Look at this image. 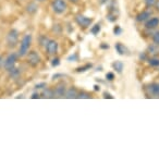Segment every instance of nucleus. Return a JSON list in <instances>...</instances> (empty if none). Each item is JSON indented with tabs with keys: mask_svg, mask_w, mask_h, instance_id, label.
<instances>
[{
	"mask_svg": "<svg viewBox=\"0 0 159 160\" xmlns=\"http://www.w3.org/2000/svg\"><path fill=\"white\" fill-rule=\"evenodd\" d=\"M42 97L45 98H55V94H53V88H44L42 92Z\"/></svg>",
	"mask_w": 159,
	"mask_h": 160,
	"instance_id": "nucleus-18",
	"label": "nucleus"
},
{
	"mask_svg": "<svg viewBox=\"0 0 159 160\" xmlns=\"http://www.w3.org/2000/svg\"><path fill=\"white\" fill-rule=\"evenodd\" d=\"M91 94L86 93V92H79V96H77V98L79 99H88L91 98Z\"/></svg>",
	"mask_w": 159,
	"mask_h": 160,
	"instance_id": "nucleus-20",
	"label": "nucleus"
},
{
	"mask_svg": "<svg viewBox=\"0 0 159 160\" xmlns=\"http://www.w3.org/2000/svg\"><path fill=\"white\" fill-rule=\"evenodd\" d=\"M67 1L71 2V3H73V4H77V3H79V2H80V0H67Z\"/></svg>",
	"mask_w": 159,
	"mask_h": 160,
	"instance_id": "nucleus-32",
	"label": "nucleus"
},
{
	"mask_svg": "<svg viewBox=\"0 0 159 160\" xmlns=\"http://www.w3.org/2000/svg\"><path fill=\"white\" fill-rule=\"evenodd\" d=\"M100 32V25L99 24H96V25H94L93 28H92L91 30V33L93 34V35H96V34H98Z\"/></svg>",
	"mask_w": 159,
	"mask_h": 160,
	"instance_id": "nucleus-22",
	"label": "nucleus"
},
{
	"mask_svg": "<svg viewBox=\"0 0 159 160\" xmlns=\"http://www.w3.org/2000/svg\"><path fill=\"white\" fill-rule=\"evenodd\" d=\"M104 98H111V99H112L113 96H110V94H109V93H105L104 94Z\"/></svg>",
	"mask_w": 159,
	"mask_h": 160,
	"instance_id": "nucleus-31",
	"label": "nucleus"
},
{
	"mask_svg": "<svg viewBox=\"0 0 159 160\" xmlns=\"http://www.w3.org/2000/svg\"><path fill=\"white\" fill-rule=\"evenodd\" d=\"M112 68L117 73L121 74L123 72V69H124V63L120 60H117V61L112 62Z\"/></svg>",
	"mask_w": 159,
	"mask_h": 160,
	"instance_id": "nucleus-13",
	"label": "nucleus"
},
{
	"mask_svg": "<svg viewBox=\"0 0 159 160\" xmlns=\"http://www.w3.org/2000/svg\"><path fill=\"white\" fill-rule=\"evenodd\" d=\"M149 17H152V11L151 10H144L141 13H138L136 15V21L142 23V22H146L149 19Z\"/></svg>",
	"mask_w": 159,
	"mask_h": 160,
	"instance_id": "nucleus-11",
	"label": "nucleus"
},
{
	"mask_svg": "<svg viewBox=\"0 0 159 160\" xmlns=\"http://www.w3.org/2000/svg\"><path fill=\"white\" fill-rule=\"evenodd\" d=\"M26 62L30 67L37 68L42 62V58H40L39 53L36 50H30L26 55Z\"/></svg>",
	"mask_w": 159,
	"mask_h": 160,
	"instance_id": "nucleus-3",
	"label": "nucleus"
},
{
	"mask_svg": "<svg viewBox=\"0 0 159 160\" xmlns=\"http://www.w3.org/2000/svg\"><path fill=\"white\" fill-rule=\"evenodd\" d=\"M9 74H10V76L12 78H19V76H20V70L15 67V68H13L11 71H9Z\"/></svg>",
	"mask_w": 159,
	"mask_h": 160,
	"instance_id": "nucleus-19",
	"label": "nucleus"
},
{
	"mask_svg": "<svg viewBox=\"0 0 159 160\" xmlns=\"http://www.w3.org/2000/svg\"><path fill=\"white\" fill-rule=\"evenodd\" d=\"M37 9H38V7H37V3L35 1L30 2V3L26 6V11H27V13H30V14H34V13H36Z\"/></svg>",
	"mask_w": 159,
	"mask_h": 160,
	"instance_id": "nucleus-14",
	"label": "nucleus"
},
{
	"mask_svg": "<svg viewBox=\"0 0 159 160\" xmlns=\"http://www.w3.org/2000/svg\"><path fill=\"white\" fill-rule=\"evenodd\" d=\"M123 32V30L120 28V26H115V28H113V33H115V35H121Z\"/></svg>",
	"mask_w": 159,
	"mask_h": 160,
	"instance_id": "nucleus-26",
	"label": "nucleus"
},
{
	"mask_svg": "<svg viewBox=\"0 0 159 160\" xmlns=\"http://www.w3.org/2000/svg\"><path fill=\"white\" fill-rule=\"evenodd\" d=\"M116 50L118 51V53L119 55H127V47L124 46L123 44H121V42H117V45H116Z\"/></svg>",
	"mask_w": 159,
	"mask_h": 160,
	"instance_id": "nucleus-16",
	"label": "nucleus"
},
{
	"mask_svg": "<svg viewBox=\"0 0 159 160\" xmlns=\"http://www.w3.org/2000/svg\"><path fill=\"white\" fill-rule=\"evenodd\" d=\"M67 85L66 83H59L58 85H56L55 88H53V94H55V98H62L66 95L67 92Z\"/></svg>",
	"mask_w": 159,
	"mask_h": 160,
	"instance_id": "nucleus-8",
	"label": "nucleus"
},
{
	"mask_svg": "<svg viewBox=\"0 0 159 160\" xmlns=\"http://www.w3.org/2000/svg\"><path fill=\"white\" fill-rule=\"evenodd\" d=\"M17 59H19V55L17 52H11L7 56V58H4V65L3 69L6 70L7 72L11 71L13 68H15V64L17 62Z\"/></svg>",
	"mask_w": 159,
	"mask_h": 160,
	"instance_id": "nucleus-4",
	"label": "nucleus"
},
{
	"mask_svg": "<svg viewBox=\"0 0 159 160\" xmlns=\"http://www.w3.org/2000/svg\"><path fill=\"white\" fill-rule=\"evenodd\" d=\"M159 52V46L156 44H152L148 46V48H147V53H151L152 56H156L157 53Z\"/></svg>",
	"mask_w": 159,
	"mask_h": 160,
	"instance_id": "nucleus-15",
	"label": "nucleus"
},
{
	"mask_svg": "<svg viewBox=\"0 0 159 160\" xmlns=\"http://www.w3.org/2000/svg\"><path fill=\"white\" fill-rule=\"evenodd\" d=\"M148 64L152 68H159V58L157 56H153L152 58H148Z\"/></svg>",
	"mask_w": 159,
	"mask_h": 160,
	"instance_id": "nucleus-17",
	"label": "nucleus"
},
{
	"mask_svg": "<svg viewBox=\"0 0 159 160\" xmlns=\"http://www.w3.org/2000/svg\"><path fill=\"white\" fill-rule=\"evenodd\" d=\"M33 38L31 34H25V35L22 37L21 42H20L19 51H17V55L19 57L23 58L26 57V55L28 53V51L31 50V46H32Z\"/></svg>",
	"mask_w": 159,
	"mask_h": 160,
	"instance_id": "nucleus-1",
	"label": "nucleus"
},
{
	"mask_svg": "<svg viewBox=\"0 0 159 160\" xmlns=\"http://www.w3.org/2000/svg\"><path fill=\"white\" fill-rule=\"evenodd\" d=\"M35 1H37V2H44V1H46V0H35Z\"/></svg>",
	"mask_w": 159,
	"mask_h": 160,
	"instance_id": "nucleus-35",
	"label": "nucleus"
},
{
	"mask_svg": "<svg viewBox=\"0 0 159 160\" xmlns=\"http://www.w3.org/2000/svg\"><path fill=\"white\" fill-rule=\"evenodd\" d=\"M69 61H79V56H77V53H73L72 56H70V57L68 58Z\"/></svg>",
	"mask_w": 159,
	"mask_h": 160,
	"instance_id": "nucleus-27",
	"label": "nucleus"
},
{
	"mask_svg": "<svg viewBox=\"0 0 159 160\" xmlns=\"http://www.w3.org/2000/svg\"><path fill=\"white\" fill-rule=\"evenodd\" d=\"M51 9L56 14H63L68 9L67 0H52L51 2Z\"/></svg>",
	"mask_w": 159,
	"mask_h": 160,
	"instance_id": "nucleus-5",
	"label": "nucleus"
},
{
	"mask_svg": "<svg viewBox=\"0 0 159 160\" xmlns=\"http://www.w3.org/2000/svg\"><path fill=\"white\" fill-rule=\"evenodd\" d=\"M79 89L77 87L72 86L71 88H68L66 92V95H64V98H68V99H75L77 98L79 96Z\"/></svg>",
	"mask_w": 159,
	"mask_h": 160,
	"instance_id": "nucleus-12",
	"label": "nucleus"
},
{
	"mask_svg": "<svg viewBox=\"0 0 159 160\" xmlns=\"http://www.w3.org/2000/svg\"><path fill=\"white\" fill-rule=\"evenodd\" d=\"M93 67L91 63L89 64H85L84 67H81V68H79V69L77 70V72H85V71H87V70H89L91 68Z\"/></svg>",
	"mask_w": 159,
	"mask_h": 160,
	"instance_id": "nucleus-23",
	"label": "nucleus"
},
{
	"mask_svg": "<svg viewBox=\"0 0 159 160\" xmlns=\"http://www.w3.org/2000/svg\"><path fill=\"white\" fill-rule=\"evenodd\" d=\"M106 80L107 81H113L115 80V73H112V72H108V73L106 74Z\"/></svg>",
	"mask_w": 159,
	"mask_h": 160,
	"instance_id": "nucleus-28",
	"label": "nucleus"
},
{
	"mask_svg": "<svg viewBox=\"0 0 159 160\" xmlns=\"http://www.w3.org/2000/svg\"><path fill=\"white\" fill-rule=\"evenodd\" d=\"M3 65H4V58L2 55H0V70L3 68Z\"/></svg>",
	"mask_w": 159,
	"mask_h": 160,
	"instance_id": "nucleus-30",
	"label": "nucleus"
},
{
	"mask_svg": "<svg viewBox=\"0 0 159 160\" xmlns=\"http://www.w3.org/2000/svg\"><path fill=\"white\" fill-rule=\"evenodd\" d=\"M147 94L152 97H159V83H151L146 86Z\"/></svg>",
	"mask_w": 159,
	"mask_h": 160,
	"instance_id": "nucleus-9",
	"label": "nucleus"
},
{
	"mask_svg": "<svg viewBox=\"0 0 159 160\" xmlns=\"http://www.w3.org/2000/svg\"><path fill=\"white\" fill-rule=\"evenodd\" d=\"M59 64H60V59L57 57H53L52 60H51V65L52 67H58Z\"/></svg>",
	"mask_w": 159,
	"mask_h": 160,
	"instance_id": "nucleus-24",
	"label": "nucleus"
},
{
	"mask_svg": "<svg viewBox=\"0 0 159 160\" xmlns=\"http://www.w3.org/2000/svg\"><path fill=\"white\" fill-rule=\"evenodd\" d=\"M155 6H156V8H157V10L159 11V0H158V1H156Z\"/></svg>",
	"mask_w": 159,
	"mask_h": 160,
	"instance_id": "nucleus-33",
	"label": "nucleus"
},
{
	"mask_svg": "<svg viewBox=\"0 0 159 160\" xmlns=\"http://www.w3.org/2000/svg\"><path fill=\"white\" fill-rule=\"evenodd\" d=\"M45 49H46L47 55L49 56H56L58 52V49H59V45H58V42L55 39H49L48 42L45 46Z\"/></svg>",
	"mask_w": 159,
	"mask_h": 160,
	"instance_id": "nucleus-7",
	"label": "nucleus"
},
{
	"mask_svg": "<svg viewBox=\"0 0 159 160\" xmlns=\"http://www.w3.org/2000/svg\"><path fill=\"white\" fill-rule=\"evenodd\" d=\"M102 48H109V46H108V45H102Z\"/></svg>",
	"mask_w": 159,
	"mask_h": 160,
	"instance_id": "nucleus-34",
	"label": "nucleus"
},
{
	"mask_svg": "<svg viewBox=\"0 0 159 160\" xmlns=\"http://www.w3.org/2000/svg\"><path fill=\"white\" fill-rule=\"evenodd\" d=\"M19 44V31L12 28L6 36V46L9 49H14Z\"/></svg>",
	"mask_w": 159,
	"mask_h": 160,
	"instance_id": "nucleus-2",
	"label": "nucleus"
},
{
	"mask_svg": "<svg viewBox=\"0 0 159 160\" xmlns=\"http://www.w3.org/2000/svg\"><path fill=\"white\" fill-rule=\"evenodd\" d=\"M74 20L77 25L81 26L82 28H89V26L92 25V23H93V19H92V18H87L83 14H77V17L74 18Z\"/></svg>",
	"mask_w": 159,
	"mask_h": 160,
	"instance_id": "nucleus-6",
	"label": "nucleus"
},
{
	"mask_svg": "<svg viewBox=\"0 0 159 160\" xmlns=\"http://www.w3.org/2000/svg\"><path fill=\"white\" fill-rule=\"evenodd\" d=\"M152 39H153V42L159 46V31L158 32H155L152 36Z\"/></svg>",
	"mask_w": 159,
	"mask_h": 160,
	"instance_id": "nucleus-21",
	"label": "nucleus"
},
{
	"mask_svg": "<svg viewBox=\"0 0 159 160\" xmlns=\"http://www.w3.org/2000/svg\"><path fill=\"white\" fill-rule=\"evenodd\" d=\"M143 1H144V3L146 4L147 7H153V6H155L157 0H143Z\"/></svg>",
	"mask_w": 159,
	"mask_h": 160,
	"instance_id": "nucleus-25",
	"label": "nucleus"
},
{
	"mask_svg": "<svg viewBox=\"0 0 159 160\" xmlns=\"http://www.w3.org/2000/svg\"><path fill=\"white\" fill-rule=\"evenodd\" d=\"M159 25V18H149L146 22H145V28L147 30H154V28H158Z\"/></svg>",
	"mask_w": 159,
	"mask_h": 160,
	"instance_id": "nucleus-10",
	"label": "nucleus"
},
{
	"mask_svg": "<svg viewBox=\"0 0 159 160\" xmlns=\"http://www.w3.org/2000/svg\"><path fill=\"white\" fill-rule=\"evenodd\" d=\"M35 88L39 89V88H46V84L45 83H39V84L35 85Z\"/></svg>",
	"mask_w": 159,
	"mask_h": 160,
	"instance_id": "nucleus-29",
	"label": "nucleus"
}]
</instances>
